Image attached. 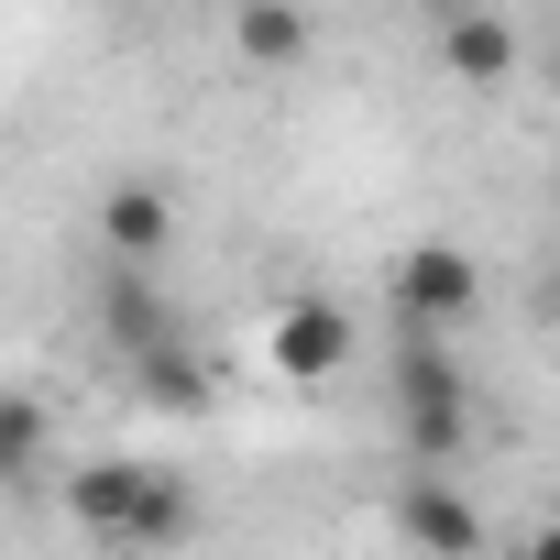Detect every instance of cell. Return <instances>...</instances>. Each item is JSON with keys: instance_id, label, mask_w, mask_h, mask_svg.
Masks as SVG:
<instances>
[{"instance_id": "1", "label": "cell", "mask_w": 560, "mask_h": 560, "mask_svg": "<svg viewBox=\"0 0 560 560\" xmlns=\"http://www.w3.org/2000/svg\"><path fill=\"white\" fill-rule=\"evenodd\" d=\"M56 494H67V516H78L89 538H110V549H176V538L198 527V483H187L176 462H132V451L78 462Z\"/></svg>"}, {"instance_id": "2", "label": "cell", "mask_w": 560, "mask_h": 560, "mask_svg": "<svg viewBox=\"0 0 560 560\" xmlns=\"http://www.w3.org/2000/svg\"><path fill=\"white\" fill-rule=\"evenodd\" d=\"M396 440H407V462H440V472L472 440V385L451 363V330H429V319H396Z\"/></svg>"}, {"instance_id": "3", "label": "cell", "mask_w": 560, "mask_h": 560, "mask_svg": "<svg viewBox=\"0 0 560 560\" xmlns=\"http://www.w3.org/2000/svg\"><path fill=\"white\" fill-rule=\"evenodd\" d=\"M396 538H407L418 560H483V505H472L440 462H407V483H396Z\"/></svg>"}, {"instance_id": "4", "label": "cell", "mask_w": 560, "mask_h": 560, "mask_svg": "<svg viewBox=\"0 0 560 560\" xmlns=\"http://www.w3.org/2000/svg\"><path fill=\"white\" fill-rule=\"evenodd\" d=\"M385 298H396V319H429V330H462L472 319V298H483V275H472V253L462 242H407L396 264H385Z\"/></svg>"}, {"instance_id": "5", "label": "cell", "mask_w": 560, "mask_h": 560, "mask_svg": "<svg viewBox=\"0 0 560 560\" xmlns=\"http://www.w3.org/2000/svg\"><path fill=\"white\" fill-rule=\"evenodd\" d=\"M516 67H527V34L494 12V0H472V12H451V23H440V78H451V89L494 100Z\"/></svg>"}, {"instance_id": "6", "label": "cell", "mask_w": 560, "mask_h": 560, "mask_svg": "<svg viewBox=\"0 0 560 560\" xmlns=\"http://www.w3.org/2000/svg\"><path fill=\"white\" fill-rule=\"evenodd\" d=\"M352 308L341 298H287L275 308V330H264V352H275V374H298V385H319V374H341L352 363Z\"/></svg>"}, {"instance_id": "7", "label": "cell", "mask_w": 560, "mask_h": 560, "mask_svg": "<svg viewBox=\"0 0 560 560\" xmlns=\"http://www.w3.org/2000/svg\"><path fill=\"white\" fill-rule=\"evenodd\" d=\"M308 45H319V12H308V0H231V67L287 78V67H308Z\"/></svg>"}, {"instance_id": "8", "label": "cell", "mask_w": 560, "mask_h": 560, "mask_svg": "<svg viewBox=\"0 0 560 560\" xmlns=\"http://www.w3.org/2000/svg\"><path fill=\"white\" fill-rule=\"evenodd\" d=\"M165 242H176V198L154 176H110L100 187V253L110 264H165Z\"/></svg>"}, {"instance_id": "9", "label": "cell", "mask_w": 560, "mask_h": 560, "mask_svg": "<svg viewBox=\"0 0 560 560\" xmlns=\"http://www.w3.org/2000/svg\"><path fill=\"white\" fill-rule=\"evenodd\" d=\"M100 319H110V352H154V341H176V330H187V319L165 308V287H154V264H110Z\"/></svg>"}, {"instance_id": "10", "label": "cell", "mask_w": 560, "mask_h": 560, "mask_svg": "<svg viewBox=\"0 0 560 560\" xmlns=\"http://www.w3.org/2000/svg\"><path fill=\"white\" fill-rule=\"evenodd\" d=\"M121 374H132L143 418H198V407H209V363L187 352V330H176V341H154V352H121Z\"/></svg>"}, {"instance_id": "11", "label": "cell", "mask_w": 560, "mask_h": 560, "mask_svg": "<svg viewBox=\"0 0 560 560\" xmlns=\"http://www.w3.org/2000/svg\"><path fill=\"white\" fill-rule=\"evenodd\" d=\"M45 472H56V418H45V396L0 385V483H45Z\"/></svg>"}, {"instance_id": "12", "label": "cell", "mask_w": 560, "mask_h": 560, "mask_svg": "<svg viewBox=\"0 0 560 560\" xmlns=\"http://www.w3.org/2000/svg\"><path fill=\"white\" fill-rule=\"evenodd\" d=\"M516 560H560V516H549V527H538V538H527Z\"/></svg>"}, {"instance_id": "13", "label": "cell", "mask_w": 560, "mask_h": 560, "mask_svg": "<svg viewBox=\"0 0 560 560\" xmlns=\"http://www.w3.org/2000/svg\"><path fill=\"white\" fill-rule=\"evenodd\" d=\"M418 12H440V23H451V12H472V0H418Z\"/></svg>"}, {"instance_id": "14", "label": "cell", "mask_w": 560, "mask_h": 560, "mask_svg": "<svg viewBox=\"0 0 560 560\" xmlns=\"http://www.w3.org/2000/svg\"><path fill=\"white\" fill-rule=\"evenodd\" d=\"M549 100H560V45H549Z\"/></svg>"}]
</instances>
